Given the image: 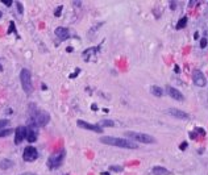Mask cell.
<instances>
[{"label":"cell","instance_id":"484cf974","mask_svg":"<svg viewBox=\"0 0 208 175\" xmlns=\"http://www.w3.org/2000/svg\"><path fill=\"white\" fill-rule=\"evenodd\" d=\"M79 72H81V69H77V70H75V72H74V74H71V75H70V77H69V78H70V79H75V78H77L78 75H79Z\"/></svg>","mask_w":208,"mask_h":175},{"label":"cell","instance_id":"5bb4252c","mask_svg":"<svg viewBox=\"0 0 208 175\" xmlns=\"http://www.w3.org/2000/svg\"><path fill=\"white\" fill-rule=\"evenodd\" d=\"M99 49H100V46H95V48H88L86 49V50L82 53V57H83L86 61H88L90 58H92V55H95L96 53L99 51Z\"/></svg>","mask_w":208,"mask_h":175},{"label":"cell","instance_id":"836d02e7","mask_svg":"<svg viewBox=\"0 0 208 175\" xmlns=\"http://www.w3.org/2000/svg\"><path fill=\"white\" fill-rule=\"evenodd\" d=\"M175 72H179V66L175 65Z\"/></svg>","mask_w":208,"mask_h":175},{"label":"cell","instance_id":"4dcf8cb0","mask_svg":"<svg viewBox=\"0 0 208 175\" xmlns=\"http://www.w3.org/2000/svg\"><path fill=\"white\" fill-rule=\"evenodd\" d=\"M91 109H92V111L98 109V105H96V104H92V105H91Z\"/></svg>","mask_w":208,"mask_h":175},{"label":"cell","instance_id":"7a4b0ae2","mask_svg":"<svg viewBox=\"0 0 208 175\" xmlns=\"http://www.w3.org/2000/svg\"><path fill=\"white\" fill-rule=\"evenodd\" d=\"M100 142L104 145H111V146L123 147V149H137L138 147V145L136 142L125 140V138H120V137L104 136V137H100Z\"/></svg>","mask_w":208,"mask_h":175},{"label":"cell","instance_id":"4fadbf2b","mask_svg":"<svg viewBox=\"0 0 208 175\" xmlns=\"http://www.w3.org/2000/svg\"><path fill=\"white\" fill-rule=\"evenodd\" d=\"M54 33L61 41H65V39H67L70 37V31H69L67 28H65V26H59V28H57L54 31Z\"/></svg>","mask_w":208,"mask_h":175},{"label":"cell","instance_id":"7c38bea8","mask_svg":"<svg viewBox=\"0 0 208 175\" xmlns=\"http://www.w3.org/2000/svg\"><path fill=\"white\" fill-rule=\"evenodd\" d=\"M25 138L29 141V142H36L38 138V132H37V128L32 127V125H29V127H26V136Z\"/></svg>","mask_w":208,"mask_h":175},{"label":"cell","instance_id":"d4e9b609","mask_svg":"<svg viewBox=\"0 0 208 175\" xmlns=\"http://www.w3.org/2000/svg\"><path fill=\"white\" fill-rule=\"evenodd\" d=\"M8 124H9V121H8V120H0V130H1L3 128H5Z\"/></svg>","mask_w":208,"mask_h":175},{"label":"cell","instance_id":"f546056e","mask_svg":"<svg viewBox=\"0 0 208 175\" xmlns=\"http://www.w3.org/2000/svg\"><path fill=\"white\" fill-rule=\"evenodd\" d=\"M179 149L180 150H184V149H187V142H183L182 145H180V146H179Z\"/></svg>","mask_w":208,"mask_h":175},{"label":"cell","instance_id":"30bf717a","mask_svg":"<svg viewBox=\"0 0 208 175\" xmlns=\"http://www.w3.org/2000/svg\"><path fill=\"white\" fill-rule=\"evenodd\" d=\"M166 91H167V94H169V96H171V98L174 99V100H178V101H183V100H184L183 94H182V92H180L179 90H177V88L171 87V86H167V87H166Z\"/></svg>","mask_w":208,"mask_h":175},{"label":"cell","instance_id":"8992f818","mask_svg":"<svg viewBox=\"0 0 208 175\" xmlns=\"http://www.w3.org/2000/svg\"><path fill=\"white\" fill-rule=\"evenodd\" d=\"M38 158V151L36 149L34 146H32V145H29V146H26L24 149V153H22V159L25 161V162H33V161H36Z\"/></svg>","mask_w":208,"mask_h":175},{"label":"cell","instance_id":"f1b7e54d","mask_svg":"<svg viewBox=\"0 0 208 175\" xmlns=\"http://www.w3.org/2000/svg\"><path fill=\"white\" fill-rule=\"evenodd\" d=\"M177 8V1H170V9H175Z\"/></svg>","mask_w":208,"mask_h":175},{"label":"cell","instance_id":"d6986e66","mask_svg":"<svg viewBox=\"0 0 208 175\" xmlns=\"http://www.w3.org/2000/svg\"><path fill=\"white\" fill-rule=\"evenodd\" d=\"M100 125L101 128L103 127H108V128H112V127H115V121H112V120H101L100 121Z\"/></svg>","mask_w":208,"mask_h":175},{"label":"cell","instance_id":"d590c367","mask_svg":"<svg viewBox=\"0 0 208 175\" xmlns=\"http://www.w3.org/2000/svg\"><path fill=\"white\" fill-rule=\"evenodd\" d=\"M1 15H3V13H1V12H0V17H1Z\"/></svg>","mask_w":208,"mask_h":175},{"label":"cell","instance_id":"5b68a950","mask_svg":"<svg viewBox=\"0 0 208 175\" xmlns=\"http://www.w3.org/2000/svg\"><path fill=\"white\" fill-rule=\"evenodd\" d=\"M125 136L129 137L130 140L136 141V142H142V144H154L156 142V138L150 134L146 133H140V132H127Z\"/></svg>","mask_w":208,"mask_h":175},{"label":"cell","instance_id":"83f0119b","mask_svg":"<svg viewBox=\"0 0 208 175\" xmlns=\"http://www.w3.org/2000/svg\"><path fill=\"white\" fill-rule=\"evenodd\" d=\"M207 46V38H202V41H200V48H206Z\"/></svg>","mask_w":208,"mask_h":175},{"label":"cell","instance_id":"9a60e30c","mask_svg":"<svg viewBox=\"0 0 208 175\" xmlns=\"http://www.w3.org/2000/svg\"><path fill=\"white\" fill-rule=\"evenodd\" d=\"M151 173H153V175H170V171L169 170L165 169V167H161V166L153 167Z\"/></svg>","mask_w":208,"mask_h":175},{"label":"cell","instance_id":"ac0fdd59","mask_svg":"<svg viewBox=\"0 0 208 175\" xmlns=\"http://www.w3.org/2000/svg\"><path fill=\"white\" fill-rule=\"evenodd\" d=\"M186 25H187V16H183V17L177 22V29H183Z\"/></svg>","mask_w":208,"mask_h":175},{"label":"cell","instance_id":"ba28073f","mask_svg":"<svg viewBox=\"0 0 208 175\" xmlns=\"http://www.w3.org/2000/svg\"><path fill=\"white\" fill-rule=\"evenodd\" d=\"M192 82L194 84L198 86V87H204L207 83V79L204 77V74L200 70H194L192 72Z\"/></svg>","mask_w":208,"mask_h":175},{"label":"cell","instance_id":"277c9868","mask_svg":"<svg viewBox=\"0 0 208 175\" xmlns=\"http://www.w3.org/2000/svg\"><path fill=\"white\" fill-rule=\"evenodd\" d=\"M65 156H66V150L65 149L59 150V151H57V153H53L51 156L48 158V162H46V163H48V167H49V169H51V170L58 169V167L62 165V162H63Z\"/></svg>","mask_w":208,"mask_h":175},{"label":"cell","instance_id":"e575fe53","mask_svg":"<svg viewBox=\"0 0 208 175\" xmlns=\"http://www.w3.org/2000/svg\"><path fill=\"white\" fill-rule=\"evenodd\" d=\"M1 70H3V66H1V65H0V71H1Z\"/></svg>","mask_w":208,"mask_h":175},{"label":"cell","instance_id":"9c48e42d","mask_svg":"<svg viewBox=\"0 0 208 175\" xmlns=\"http://www.w3.org/2000/svg\"><path fill=\"white\" fill-rule=\"evenodd\" d=\"M26 136V127H17L15 129V144L16 145H20L22 142V140L25 138Z\"/></svg>","mask_w":208,"mask_h":175},{"label":"cell","instance_id":"7402d4cb","mask_svg":"<svg viewBox=\"0 0 208 175\" xmlns=\"http://www.w3.org/2000/svg\"><path fill=\"white\" fill-rule=\"evenodd\" d=\"M110 170L111 171H115V173H121L124 169L121 166H110Z\"/></svg>","mask_w":208,"mask_h":175},{"label":"cell","instance_id":"6da1fadb","mask_svg":"<svg viewBox=\"0 0 208 175\" xmlns=\"http://www.w3.org/2000/svg\"><path fill=\"white\" fill-rule=\"evenodd\" d=\"M29 125L34 128H40V127H45V125L49 124L50 121V115L44 109H38L34 104H31L29 105Z\"/></svg>","mask_w":208,"mask_h":175},{"label":"cell","instance_id":"d6a6232c","mask_svg":"<svg viewBox=\"0 0 208 175\" xmlns=\"http://www.w3.org/2000/svg\"><path fill=\"white\" fill-rule=\"evenodd\" d=\"M5 113H7V115H11V113H12V109H11V108H9V109H7Z\"/></svg>","mask_w":208,"mask_h":175},{"label":"cell","instance_id":"44dd1931","mask_svg":"<svg viewBox=\"0 0 208 175\" xmlns=\"http://www.w3.org/2000/svg\"><path fill=\"white\" fill-rule=\"evenodd\" d=\"M11 33H16V36H17V38H20L19 33L16 32V28H15V21H11V24H9V29H8V34H11Z\"/></svg>","mask_w":208,"mask_h":175},{"label":"cell","instance_id":"4316f807","mask_svg":"<svg viewBox=\"0 0 208 175\" xmlns=\"http://www.w3.org/2000/svg\"><path fill=\"white\" fill-rule=\"evenodd\" d=\"M0 1H1L4 5H7V7H11V5H12V3H13L12 0H0Z\"/></svg>","mask_w":208,"mask_h":175},{"label":"cell","instance_id":"3957f363","mask_svg":"<svg viewBox=\"0 0 208 175\" xmlns=\"http://www.w3.org/2000/svg\"><path fill=\"white\" fill-rule=\"evenodd\" d=\"M20 82H21L22 90L26 95H31L33 92V84H32V74L28 69H22L20 71Z\"/></svg>","mask_w":208,"mask_h":175},{"label":"cell","instance_id":"52a82bcc","mask_svg":"<svg viewBox=\"0 0 208 175\" xmlns=\"http://www.w3.org/2000/svg\"><path fill=\"white\" fill-rule=\"evenodd\" d=\"M77 125H78L79 128H83V129H87V130L96 132V133H103V128H101L99 124H90V123H87V121L78 120L77 121Z\"/></svg>","mask_w":208,"mask_h":175},{"label":"cell","instance_id":"603a6c76","mask_svg":"<svg viewBox=\"0 0 208 175\" xmlns=\"http://www.w3.org/2000/svg\"><path fill=\"white\" fill-rule=\"evenodd\" d=\"M62 9H63V5H58L57 8H55V11H54V16H55V17H59V15H61Z\"/></svg>","mask_w":208,"mask_h":175},{"label":"cell","instance_id":"8fae6325","mask_svg":"<svg viewBox=\"0 0 208 175\" xmlns=\"http://www.w3.org/2000/svg\"><path fill=\"white\" fill-rule=\"evenodd\" d=\"M167 113L175 118H179V120H187V118H190L189 113H186V112H183L180 109H177V108H170V109H167Z\"/></svg>","mask_w":208,"mask_h":175},{"label":"cell","instance_id":"1f68e13d","mask_svg":"<svg viewBox=\"0 0 208 175\" xmlns=\"http://www.w3.org/2000/svg\"><path fill=\"white\" fill-rule=\"evenodd\" d=\"M20 175H37V174H34V173H24V174H20Z\"/></svg>","mask_w":208,"mask_h":175},{"label":"cell","instance_id":"e0dca14e","mask_svg":"<svg viewBox=\"0 0 208 175\" xmlns=\"http://www.w3.org/2000/svg\"><path fill=\"white\" fill-rule=\"evenodd\" d=\"M12 166H13V162L11 159H7V158H4V159L0 161V169H1V170H8V169H11Z\"/></svg>","mask_w":208,"mask_h":175},{"label":"cell","instance_id":"2e32d148","mask_svg":"<svg viewBox=\"0 0 208 175\" xmlns=\"http://www.w3.org/2000/svg\"><path fill=\"white\" fill-rule=\"evenodd\" d=\"M150 92L154 95V96H157V98L163 96V90L160 87V86H151V87H150Z\"/></svg>","mask_w":208,"mask_h":175},{"label":"cell","instance_id":"cb8c5ba5","mask_svg":"<svg viewBox=\"0 0 208 175\" xmlns=\"http://www.w3.org/2000/svg\"><path fill=\"white\" fill-rule=\"evenodd\" d=\"M16 5H17V12L20 13V15H22V13H24V5H22V3L17 1L16 3Z\"/></svg>","mask_w":208,"mask_h":175},{"label":"cell","instance_id":"ffe728a7","mask_svg":"<svg viewBox=\"0 0 208 175\" xmlns=\"http://www.w3.org/2000/svg\"><path fill=\"white\" fill-rule=\"evenodd\" d=\"M13 129H11V128H9V129H1L0 130V138H3V137H7V136H9V134L11 133H13Z\"/></svg>","mask_w":208,"mask_h":175}]
</instances>
